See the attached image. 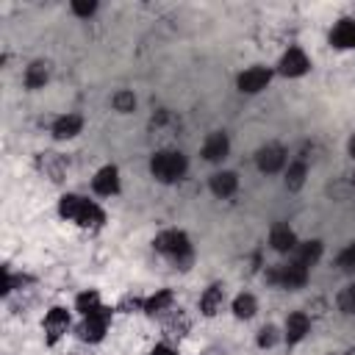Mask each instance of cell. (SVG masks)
Listing matches in <instances>:
<instances>
[{
  "mask_svg": "<svg viewBox=\"0 0 355 355\" xmlns=\"http://www.w3.org/2000/svg\"><path fill=\"white\" fill-rule=\"evenodd\" d=\"M59 214H61L64 220L81 225V228H100V225L106 222L103 209H100L97 203H92V200L78 198V195H64L61 203H59Z\"/></svg>",
  "mask_w": 355,
  "mask_h": 355,
  "instance_id": "obj_1",
  "label": "cell"
},
{
  "mask_svg": "<svg viewBox=\"0 0 355 355\" xmlns=\"http://www.w3.org/2000/svg\"><path fill=\"white\" fill-rule=\"evenodd\" d=\"M155 250L166 258H172L181 269H189L192 264V244H189V236L184 231H164L155 236Z\"/></svg>",
  "mask_w": 355,
  "mask_h": 355,
  "instance_id": "obj_2",
  "label": "cell"
},
{
  "mask_svg": "<svg viewBox=\"0 0 355 355\" xmlns=\"http://www.w3.org/2000/svg\"><path fill=\"white\" fill-rule=\"evenodd\" d=\"M186 155L184 153H175V150H161L150 158V172L153 178H158L161 184H175L186 175Z\"/></svg>",
  "mask_w": 355,
  "mask_h": 355,
  "instance_id": "obj_3",
  "label": "cell"
},
{
  "mask_svg": "<svg viewBox=\"0 0 355 355\" xmlns=\"http://www.w3.org/2000/svg\"><path fill=\"white\" fill-rule=\"evenodd\" d=\"M267 280L275 283V286H283V289H300L308 280V269L300 267L297 261H291V264H283V267L269 269L267 272Z\"/></svg>",
  "mask_w": 355,
  "mask_h": 355,
  "instance_id": "obj_4",
  "label": "cell"
},
{
  "mask_svg": "<svg viewBox=\"0 0 355 355\" xmlns=\"http://www.w3.org/2000/svg\"><path fill=\"white\" fill-rule=\"evenodd\" d=\"M108 322H111V308H97L95 314H89V316H84V325L78 327V336L84 338V341H103V336H106V330H108Z\"/></svg>",
  "mask_w": 355,
  "mask_h": 355,
  "instance_id": "obj_5",
  "label": "cell"
},
{
  "mask_svg": "<svg viewBox=\"0 0 355 355\" xmlns=\"http://www.w3.org/2000/svg\"><path fill=\"white\" fill-rule=\"evenodd\" d=\"M308 67H311V61L300 48H289L280 59V75H286V78H300L308 73Z\"/></svg>",
  "mask_w": 355,
  "mask_h": 355,
  "instance_id": "obj_6",
  "label": "cell"
},
{
  "mask_svg": "<svg viewBox=\"0 0 355 355\" xmlns=\"http://www.w3.org/2000/svg\"><path fill=\"white\" fill-rule=\"evenodd\" d=\"M269 78H272V73H269L267 67H250V70H244V73L239 75V81H236V84H239V89H242V92L256 95V92L267 89Z\"/></svg>",
  "mask_w": 355,
  "mask_h": 355,
  "instance_id": "obj_7",
  "label": "cell"
},
{
  "mask_svg": "<svg viewBox=\"0 0 355 355\" xmlns=\"http://www.w3.org/2000/svg\"><path fill=\"white\" fill-rule=\"evenodd\" d=\"M70 327V314L64 308H50L45 316V333H48V344H56Z\"/></svg>",
  "mask_w": 355,
  "mask_h": 355,
  "instance_id": "obj_8",
  "label": "cell"
},
{
  "mask_svg": "<svg viewBox=\"0 0 355 355\" xmlns=\"http://www.w3.org/2000/svg\"><path fill=\"white\" fill-rule=\"evenodd\" d=\"M256 164H258V169H261V172L272 175V172H278V169L286 164V150H283V147H278V144L261 147V150H258V155H256Z\"/></svg>",
  "mask_w": 355,
  "mask_h": 355,
  "instance_id": "obj_9",
  "label": "cell"
},
{
  "mask_svg": "<svg viewBox=\"0 0 355 355\" xmlns=\"http://www.w3.org/2000/svg\"><path fill=\"white\" fill-rule=\"evenodd\" d=\"M92 186H95V192L103 195V198L117 195V192H119V172H117V166H103V169L95 175Z\"/></svg>",
  "mask_w": 355,
  "mask_h": 355,
  "instance_id": "obj_10",
  "label": "cell"
},
{
  "mask_svg": "<svg viewBox=\"0 0 355 355\" xmlns=\"http://www.w3.org/2000/svg\"><path fill=\"white\" fill-rule=\"evenodd\" d=\"M330 45L338 50H355V20H338L330 31Z\"/></svg>",
  "mask_w": 355,
  "mask_h": 355,
  "instance_id": "obj_11",
  "label": "cell"
},
{
  "mask_svg": "<svg viewBox=\"0 0 355 355\" xmlns=\"http://www.w3.org/2000/svg\"><path fill=\"white\" fill-rule=\"evenodd\" d=\"M228 150H231L228 133L217 131V133H211V136L206 139V144H203V158H206V161H222V158L228 155Z\"/></svg>",
  "mask_w": 355,
  "mask_h": 355,
  "instance_id": "obj_12",
  "label": "cell"
},
{
  "mask_svg": "<svg viewBox=\"0 0 355 355\" xmlns=\"http://www.w3.org/2000/svg\"><path fill=\"white\" fill-rule=\"evenodd\" d=\"M39 169L50 178L53 184H61L64 181V172H67V164H64V158L59 153H42L39 155Z\"/></svg>",
  "mask_w": 355,
  "mask_h": 355,
  "instance_id": "obj_13",
  "label": "cell"
},
{
  "mask_svg": "<svg viewBox=\"0 0 355 355\" xmlns=\"http://www.w3.org/2000/svg\"><path fill=\"white\" fill-rule=\"evenodd\" d=\"M269 244L278 253H291V250H297V236L289 225H275L269 233Z\"/></svg>",
  "mask_w": 355,
  "mask_h": 355,
  "instance_id": "obj_14",
  "label": "cell"
},
{
  "mask_svg": "<svg viewBox=\"0 0 355 355\" xmlns=\"http://www.w3.org/2000/svg\"><path fill=\"white\" fill-rule=\"evenodd\" d=\"M308 330H311V319H308L303 311H297V314H291V316L286 319V341H289V344L303 341V338L308 336Z\"/></svg>",
  "mask_w": 355,
  "mask_h": 355,
  "instance_id": "obj_15",
  "label": "cell"
},
{
  "mask_svg": "<svg viewBox=\"0 0 355 355\" xmlns=\"http://www.w3.org/2000/svg\"><path fill=\"white\" fill-rule=\"evenodd\" d=\"M189 316L181 311V308H172V311H166L164 314V330H166V336H175V338H181V336H186V330H189Z\"/></svg>",
  "mask_w": 355,
  "mask_h": 355,
  "instance_id": "obj_16",
  "label": "cell"
},
{
  "mask_svg": "<svg viewBox=\"0 0 355 355\" xmlns=\"http://www.w3.org/2000/svg\"><path fill=\"white\" fill-rule=\"evenodd\" d=\"M222 305H225V289L222 286H209L206 294L200 297V311L206 316H217L222 311Z\"/></svg>",
  "mask_w": 355,
  "mask_h": 355,
  "instance_id": "obj_17",
  "label": "cell"
},
{
  "mask_svg": "<svg viewBox=\"0 0 355 355\" xmlns=\"http://www.w3.org/2000/svg\"><path fill=\"white\" fill-rule=\"evenodd\" d=\"M81 128H84V119H81L78 114H67V117H59V119H56L53 136H56V139H73V136L81 133Z\"/></svg>",
  "mask_w": 355,
  "mask_h": 355,
  "instance_id": "obj_18",
  "label": "cell"
},
{
  "mask_svg": "<svg viewBox=\"0 0 355 355\" xmlns=\"http://www.w3.org/2000/svg\"><path fill=\"white\" fill-rule=\"evenodd\" d=\"M172 303H175V294L169 289H161V291H155L153 297L144 300V314H150V316L166 314V311H172Z\"/></svg>",
  "mask_w": 355,
  "mask_h": 355,
  "instance_id": "obj_19",
  "label": "cell"
},
{
  "mask_svg": "<svg viewBox=\"0 0 355 355\" xmlns=\"http://www.w3.org/2000/svg\"><path fill=\"white\" fill-rule=\"evenodd\" d=\"M236 186H239V178L233 172H217L211 178V192L217 198H231L236 192Z\"/></svg>",
  "mask_w": 355,
  "mask_h": 355,
  "instance_id": "obj_20",
  "label": "cell"
},
{
  "mask_svg": "<svg viewBox=\"0 0 355 355\" xmlns=\"http://www.w3.org/2000/svg\"><path fill=\"white\" fill-rule=\"evenodd\" d=\"M319 256H322V242H305V244L297 247V264L305 267V269H308L311 264H316Z\"/></svg>",
  "mask_w": 355,
  "mask_h": 355,
  "instance_id": "obj_21",
  "label": "cell"
},
{
  "mask_svg": "<svg viewBox=\"0 0 355 355\" xmlns=\"http://www.w3.org/2000/svg\"><path fill=\"white\" fill-rule=\"evenodd\" d=\"M45 81H48V64L45 61H34L28 67V73H26V86L28 89H39V86H45Z\"/></svg>",
  "mask_w": 355,
  "mask_h": 355,
  "instance_id": "obj_22",
  "label": "cell"
},
{
  "mask_svg": "<svg viewBox=\"0 0 355 355\" xmlns=\"http://www.w3.org/2000/svg\"><path fill=\"white\" fill-rule=\"evenodd\" d=\"M305 172H308L305 161H294V164L289 166V172H286V189L297 192V189L305 184Z\"/></svg>",
  "mask_w": 355,
  "mask_h": 355,
  "instance_id": "obj_23",
  "label": "cell"
},
{
  "mask_svg": "<svg viewBox=\"0 0 355 355\" xmlns=\"http://www.w3.org/2000/svg\"><path fill=\"white\" fill-rule=\"evenodd\" d=\"M256 308H258V303H256L253 294H239V297L233 300V314H236L239 319H250V316L256 314Z\"/></svg>",
  "mask_w": 355,
  "mask_h": 355,
  "instance_id": "obj_24",
  "label": "cell"
},
{
  "mask_svg": "<svg viewBox=\"0 0 355 355\" xmlns=\"http://www.w3.org/2000/svg\"><path fill=\"white\" fill-rule=\"evenodd\" d=\"M75 308H78L84 316L95 314L97 308H103V303H100V294H97V291H84V294L75 300Z\"/></svg>",
  "mask_w": 355,
  "mask_h": 355,
  "instance_id": "obj_25",
  "label": "cell"
},
{
  "mask_svg": "<svg viewBox=\"0 0 355 355\" xmlns=\"http://www.w3.org/2000/svg\"><path fill=\"white\" fill-rule=\"evenodd\" d=\"M111 103H114V108H117V111H122V114H128V111H133V108H136V97H133V92H117Z\"/></svg>",
  "mask_w": 355,
  "mask_h": 355,
  "instance_id": "obj_26",
  "label": "cell"
},
{
  "mask_svg": "<svg viewBox=\"0 0 355 355\" xmlns=\"http://www.w3.org/2000/svg\"><path fill=\"white\" fill-rule=\"evenodd\" d=\"M338 308L344 311V314H355V283L352 286H347L341 294H338Z\"/></svg>",
  "mask_w": 355,
  "mask_h": 355,
  "instance_id": "obj_27",
  "label": "cell"
},
{
  "mask_svg": "<svg viewBox=\"0 0 355 355\" xmlns=\"http://www.w3.org/2000/svg\"><path fill=\"white\" fill-rule=\"evenodd\" d=\"M144 311V300L142 297H133V294H128L122 303H119V311H125V314H131V311Z\"/></svg>",
  "mask_w": 355,
  "mask_h": 355,
  "instance_id": "obj_28",
  "label": "cell"
},
{
  "mask_svg": "<svg viewBox=\"0 0 355 355\" xmlns=\"http://www.w3.org/2000/svg\"><path fill=\"white\" fill-rule=\"evenodd\" d=\"M338 267H341V269H355V242L338 256Z\"/></svg>",
  "mask_w": 355,
  "mask_h": 355,
  "instance_id": "obj_29",
  "label": "cell"
},
{
  "mask_svg": "<svg viewBox=\"0 0 355 355\" xmlns=\"http://www.w3.org/2000/svg\"><path fill=\"white\" fill-rule=\"evenodd\" d=\"M95 9H97V3H92V0H89V3H84V0H75V3H73V12L78 17H92Z\"/></svg>",
  "mask_w": 355,
  "mask_h": 355,
  "instance_id": "obj_30",
  "label": "cell"
},
{
  "mask_svg": "<svg viewBox=\"0 0 355 355\" xmlns=\"http://www.w3.org/2000/svg\"><path fill=\"white\" fill-rule=\"evenodd\" d=\"M278 341V330L272 327V325H267L264 330H261V336H258V347H272Z\"/></svg>",
  "mask_w": 355,
  "mask_h": 355,
  "instance_id": "obj_31",
  "label": "cell"
},
{
  "mask_svg": "<svg viewBox=\"0 0 355 355\" xmlns=\"http://www.w3.org/2000/svg\"><path fill=\"white\" fill-rule=\"evenodd\" d=\"M150 355H178L172 347H166V344H158V347H153V352Z\"/></svg>",
  "mask_w": 355,
  "mask_h": 355,
  "instance_id": "obj_32",
  "label": "cell"
},
{
  "mask_svg": "<svg viewBox=\"0 0 355 355\" xmlns=\"http://www.w3.org/2000/svg\"><path fill=\"white\" fill-rule=\"evenodd\" d=\"M349 155H352V158H355V136H352V139H349Z\"/></svg>",
  "mask_w": 355,
  "mask_h": 355,
  "instance_id": "obj_33",
  "label": "cell"
},
{
  "mask_svg": "<svg viewBox=\"0 0 355 355\" xmlns=\"http://www.w3.org/2000/svg\"><path fill=\"white\" fill-rule=\"evenodd\" d=\"M347 355H355V349H349V352H347Z\"/></svg>",
  "mask_w": 355,
  "mask_h": 355,
  "instance_id": "obj_34",
  "label": "cell"
},
{
  "mask_svg": "<svg viewBox=\"0 0 355 355\" xmlns=\"http://www.w3.org/2000/svg\"><path fill=\"white\" fill-rule=\"evenodd\" d=\"M352 181H355V175H352Z\"/></svg>",
  "mask_w": 355,
  "mask_h": 355,
  "instance_id": "obj_35",
  "label": "cell"
}]
</instances>
